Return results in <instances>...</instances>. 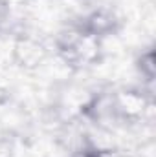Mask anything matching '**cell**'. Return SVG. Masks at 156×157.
<instances>
[{
	"mask_svg": "<svg viewBox=\"0 0 156 157\" xmlns=\"http://www.w3.org/2000/svg\"><path fill=\"white\" fill-rule=\"evenodd\" d=\"M11 20V4L9 0H0V33Z\"/></svg>",
	"mask_w": 156,
	"mask_h": 157,
	"instance_id": "cell-6",
	"label": "cell"
},
{
	"mask_svg": "<svg viewBox=\"0 0 156 157\" xmlns=\"http://www.w3.org/2000/svg\"><path fill=\"white\" fill-rule=\"evenodd\" d=\"M79 28H83L84 31L99 37L101 40L109 39L112 35H116L121 28V18L117 17V13L110 7L105 6H97L90 11H86L84 15H81L76 20Z\"/></svg>",
	"mask_w": 156,
	"mask_h": 157,
	"instance_id": "cell-4",
	"label": "cell"
},
{
	"mask_svg": "<svg viewBox=\"0 0 156 157\" xmlns=\"http://www.w3.org/2000/svg\"><path fill=\"white\" fill-rule=\"evenodd\" d=\"M50 59L46 42L31 33H20L11 46V60L24 71H37Z\"/></svg>",
	"mask_w": 156,
	"mask_h": 157,
	"instance_id": "cell-3",
	"label": "cell"
},
{
	"mask_svg": "<svg viewBox=\"0 0 156 157\" xmlns=\"http://www.w3.org/2000/svg\"><path fill=\"white\" fill-rule=\"evenodd\" d=\"M134 70L142 78V86L153 88L156 80V60H154V48L147 46L143 48L136 59H134Z\"/></svg>",
	"mask_w": 156,
	"mask_h": 157,
	"instance_id": "cell-5",
	"label": "cell"
},
{
	"mask_svg": "<svg viewBox=\"0 0 156 157\" xmlns=\"http://www.w3.org/2000/svg\"><path fill=\"white\" fill-rule=\"evenodd\" d=\"M112 102L121 124H140L153 110V93L145 86H123L112 90Z\"/></svg>",
	"mask_w": 156,
	"mask_h": 157,
	"instance_id": "cell-2",
	"label": "cell"
},
{
	"mask_svg": "<svg viewBox=\"0 0 156 157\" xmlns=\"http://www.w3.org/2000/svg\"><path fill=\"white\" fill-rule=\"evenodd\" d=\"M103 42L105 40L84 31L76 22H72L57 33L53 46L57 59L68 71H81L101 62Z\"/></svg>",
	"mask_w": 156,
	"mask_h": 157,
	"instance_id": "cell-1",
	"label": "cell"
}]
</instances>
